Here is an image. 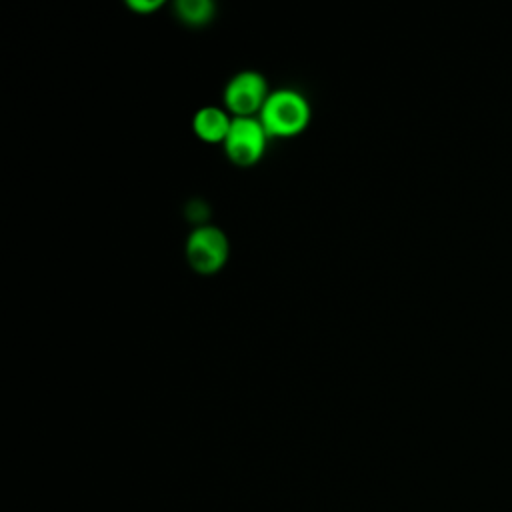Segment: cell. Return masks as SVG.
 Instances as JSON below:
<instances>
[{
  "instance_id": "6da1fadb",
  "label": "cell",
  "mask_w": 512,
  "mask_h": 512,
  "mask_svg": "<svg viewBox=\"0 0 512 512\" xmlns=\"http://www.w3.org/2000/svg\"><path fill=\"white\" fill-rule=\"evenodd\" d=\"M310 116V104L300 92L292 88H278L266 98L258 120L268 138H292L308 128Z\"/></svg>"
},
{
  "instance_id": "7a4b0ae2",
  "label": "cell",
  "mask_w": 512,
  "mask_h": 512,
  "mask_svg": "<svg viewBox=\"0 0 512 512\" xmlns=\"http://www.w3.org/2000/svg\"><path fill=\"white\" fill-rule=\"evenodd\" d=\"M184 254L194 272L210 276L224 268L230 256V242L220 228L212 224H202L188 234Z\"/></svg>"
},
{
  "instance_id": "3957f363",
  "label": "cell",
  "mask_w": 512,
  "mask_h": 512,
  "mask_svg": "<svg viewBox=\"0 0 512 512\" xmlns=\"http://www.w3.org/2000/svg\"><path fill=\"white\" fill-rule=\"evenodd\" d=\"M268 96V82L256 70H242L234 74L224 86V106L232 118L258 116Z\"/></svg>"
},
{
  "instance_id": "277c9868",
  "label": "cell",
  "mask_w": 512,
  "mask_h": 512,
  "mask_svg": "<svg viewBox=\"0 0 512 512\" xmlns=\"http://www.w3.org/2000/svg\"><path fill=\"white\" fill-rule=\"evenodd\" d=\"M268 134L260 124L258 116L252 118H234L228 130L224 144V152L228 160L240 168L254 166L262 160L266 152Z\"/></svg>"
},
{
  "instance_id": "5b68a950",
  "label": "cell",
  "mask_w": 512,
  "mask_h": 512,
  "mask_svg": "<svg viewBox=\"0 0 512 512\" xmlns=\"http://www.w3.org/2000/svg\"><path fill=\"white\" fill-rule=\"evenodd\" d=\"M232 116L218 106H204L192 118V128L196 136L208 144L224 142L232 126Z\"/></svg>"
},
{
  "instance_id": "8992f818",
  "label": "cell",
  "mask_w": 512,
  "mask_h": 512,
  "mask_svg": "<svg viewBox=\"0 0 512 512\" xmlns=\"http://www.w3.org/2000/svg\"><path fill=\"white\" fill-rule=\"evenodd\" d=\"M174 8H176L178 20H182L192 28L208 24L216 12V6L210 0H178Z\"/></svg>"
},
{
  "instance_id": "52a82bcc",
  "label": "cell",
  "mask_w": 512,
  "mask_h": 512,
  "mask_svg": "<svg viewBox=\"0 0 512 512\" xmlns=\"http://www.w3.org/2000/svg\"><path fill=\"white\" fill-rule=\"evenodd\" d=\"M126 6L138 14L148 16L162 6V0H130V2H126Z\"/></svg>"
}]
</instances>
